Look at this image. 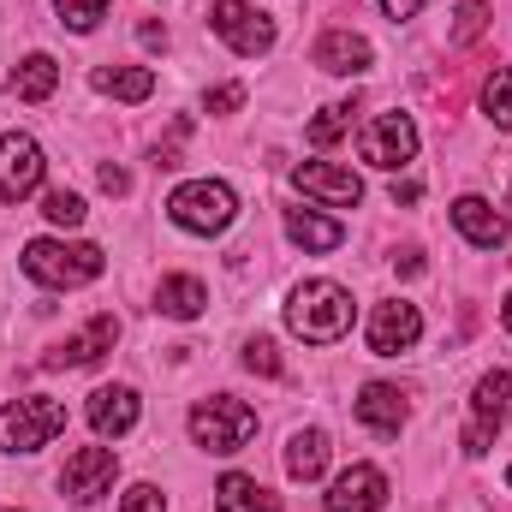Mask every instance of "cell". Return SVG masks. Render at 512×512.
I'll return each instance as SVG.
<instances>
[{
  "label": "cell",
  "instance_id": "obj_7",
  "mask_svg": "<svg viewBox=\"0 0 512 512\" xmlns=\"http://www.w3.org/2000/svg\"><path fill=\"white\" fill-rule=\"evenodd\" d=\"M42 173H48L42 143H36V137H24V131H6V137H0V203L30 197V191L42 185Z\"/></svg>",
  "mask_w": 512,
  "mask_h": 512
},
{
  "label": "cell",
  "instance_id": "obj_8",
  "mask_svg": "<svg viewBox=\"0 0 512 512\" xmlns=\"http://www.w3.org/2000/svg\"><path fill=\"white\" fill-rule=\"evenodd\" d=\"M358 155H364L370 167H382V173L405 167V161L417 155V120H411V114H376V120L364 126V137H358Z\"/></svg>",
  "mask_w": 512,
  "mask_h": 512
},
{
  "label": "cell",
  "instance_id": "obj_18",
  "mask_svg": "<svg viewBox=\"0 0 512 512\" xmlns=\"http://www.w3.org/2000/svg\"><path fill=\"white\" fill-rule=\"evenodd\" d=\"M137 393L131 387H96L90 393V429L96 435H131L137 429Z\"/></svg>",
  "mask_w": 512,
  "mask_h": 512
},
{
  "label": "cell",
  "instance_id": "obj_31",
  "mask_svg": "<svg viewBox=\"0 0 512 512\" xmlns=\"http://www.w3.org/2000/svg\"><path fill=\"white\" fill-rule=\"evenodd\" d=\"M120 512H167V495L155 483H137V489H126V507Z\"/></svg>",
  "mask_w": 512,
  "mask_h": 512
},
{
  "label": "cell",
  "instance_id": "obj_11",
  "mask_svg": "<svg viewBox=\"0 0 512 512\" xmlns=\"http://www.w3.org/2000/svg\"><path fill=\"white\" fill-rule=\"evenodd\" d=\"M417 340H423V310H417V304H405V298L376 304V316H370V352H376V358H399V352H411Z\"/></svg>",
  "mask_w": 512,
  "mask_h": 512
},
{
  "label": "cell",
  "instance_id": "obj_16",
  "mask_svg": "<svg viewBox=\"0 0 512 512\" xmlns=\"http://www.w3.org/2000/svg\"><path fill=\"white\" fill-rule=\"evenodd\" d=\"M453 227H459L477 251L507 245V215H501L495 203H483V197H459V203H453Z\"/></svg>",
  "mask_w": 512,
  "mask_h": 512
},
{
  "label": "cell",
  "instance_id": "obj_22",
  "mask_svg": "<svg viewBox=\"0 0 512 512\" xmlns=\"http://www.w3.org/2000/svg\"><path fill=\"white\" fill-rule=\"evenodd\" d=\"M322 471H328V435L322 429H298L286 441V477L292 483H316Z\"/></svg>",
  "mask_w": 512,
  "mask_h": 512
},
{
  "label": "cell",
  "instance_id": "obj_26",
  "mask_svg": "<svg viewBox=\"0 0 512 512\" xmlns=\"http://www.w3.org/2000/svg\"><path fill=\"white\" fill-rule=\"evenodd\" d=\"M483 114L501 131H512V66H501V72L483 84Z\"/></svg>",
  "mask_w": 512,
  "mask_h": 512
},
{
  "label": "cell",
  "instance_id": "obj_3",
  "mask_svg": "<svg viewBox=\"0 0 512 512\" xmlns=\"http://www.w3.org/2000/svg\"><path fill=\"white\" fill-rule=\"evenodd\" d=\"M108 268L102 245H66V239H30L24 245V274L42 286H90Z\"/></svg>",
  "mask_w": 512,
  "mask_h": 512
},
{
  "label": "cell",
  "instance_id": "obj_36",
  "mask_svg": "<svg viewBox=\"0 0 512 512\" xmlns=\"http://www.w3.org/2000/svg\"><path fill=\"white\" fill-rule=\"evenodd\" d=\"M137 36H143V48H161V42H167V30H161V24H143Z\"/></svg>",
  "mask_w": 512,
  "mask_h": 512
},
{
  "label": "cell",
  "instance_id": "obj_14",
  "mask_svg": "<svg viewBox=\"0 0 512 512\" xmlns=\"http://www.w3.org/2000/svg\"><path fill=\"white\" fill-rule=\"evenodd\" d=\"M387 501V477L376 465H352L328 483V512H382Z\"/></svg>",
  "mask_w": 512,
  "mask_h": 512
},
{
  "label": "cell",
  "instance_id": "obj_35",
  "mask_svg": "<svg viewBox=\"0 0 512 512\" xmlns=\"http://www.w3.org/2000/svg\"><path fill=\"white\" fill-rule=\"evenodd\" d=\"M417 197H423L417 179H399V185H393V209H399V203H417Z\"/></svg>",
  "mask_w": 512,
  "mask_h": 512
},
{
  "label": "cell",
  "instance_id": "obj_38",
  "mask_svg": "<svg viewBox=\"0 0 512 512\" xmlns=\"http://www.w3.org/2000/svg\"><path fill=\"white\" fill-rule=\"evenodd\" d=\"M507 209H512V191H507Z\"/></svg>",
  "mask_w": 512,
  "mask_h": 512
},
{
  "label": "cell",
  "instance_id": "obj_37",
  "mask_svg": "<svg viewBox=\"0 0 512 512\" xmlns=\"http://www.w3.org/2000/svg\"><path fill=\"white\" fill-rule=\"evenodd\" d=\"M501 322H507V334H512V292H507V304H501Z\"/></svg>",
  "mask_w": 512,
  "mask_h": 512
},
{
  "label": "cell",
  "instance_id": "obj_27",
  "mask_svg": "<svg viewBox=\"0 0 512 512\" xmlns=\"http://www.w3.org/2000/svg\"><path fill=\"white\" fill-rule=\"evenodd\" d=\"M54 12H60V24H66V30L90 36V30L108 18V0H54Z\"/></svg>",
  "mask_w": 512,
  "mask_h": 512
},
{
  "label": "cell",
  "instance_id": "obj_5",
  "mask_svg": "<svg viewBox=\"0 0 512 512\" xmlns=\"http://www.w3.org/2000/svg\"><path fill=\"white\" fill-rule=\"evenodd\" d=\"M60 429H66V405H60V399H42V393L12 399V405L0 411V447H6V453H36V447H48Z\"/></svg>",
  "mask_w": 512,
  "mask_h": 512
},
{
  "label": "cell",
  "instance_id": "obj_24",
  "mask_svg": "<svg viewBox=\"0 0 512 512\" xmlns=\"http://www.w3.org/2000/svg\"><path fill=\"white\" fill-rule=\"evenodd\" d=\"M54 84H60L54 54H30V60L12 72V96H18V102H48V96H54Z\"/></svg>",
  "mask_w": 512,
  "mask_h": 512
},
{
  "label": "cell",
  "instance_id": "obj_15",
  "mask_svg": "<svg viewBox=\"0 0 512 512\" xmlns=\"http://www.w3.org/2000/svg\"><path fill=\"white\" fill-rule=\"evenodd\" d=\"M370 60H376V48H370L358 30H328V36L316 42V66L334 72V78H358V72H370Z\"/></svg>",
  "mask_w": 512,
  "mask_h": 512
},
{
  "label": "cell",
  "instance_id": "obj_32",
  "mask_svg": "<svg viewBox=\"0 0 512 512\" xmlns=\"http://www.w3.org/2000/svg\"><path fill=\"white\" fill-rule=\"evenodd\" d=\"M203 108H209V114H233V108H245V84H221V90H209Z\"/></svg>",
  "mask_w": 512,
  "mask_h": 512
},
{
  "label": "cell",
  "instance_id": "obj_9",
  "mask_svg": "<svg viewBox=\"0 0 512 512\" xmlns=\"http://www.w3.org/2000/svg\"><path fill=\"white\" fill-rule=\"evenodd\" d=\"M507 405H512V376L507 370H489L477 393H471V423H465V453H489L495 429L507 423Z\"/></svg>",
  "mask_w": 512,
  "mask_h": 512
},
{
  "label": "cell",
  "instance_id": "obj_2",
  "mask_svg": "<svg viewBox=\"0 0 512 512\" xmlns=\"http://www.w3.org/2000/svg\"><path fill=\"white\" fill-rule=\"evenodd\" d=\"M167 215H173V227H185L197 239H215L239 221V197H233L227 179H191L167 197Z\"/></svg>",
  "mask_w": 512,
  "mask_h": 512
},
{
  "label": "cell",
  "instance_id": "obj_20",
  "mask_svg": "<svg viewBox=\"0 0 512 512\" xmlns=\"http://www.w3.org/2000/svg\"><path fill=\"white\" fill-rule=\"evenodd\" d=\"M215 507L221 512H280V495H268L256 477L245 471H227L221 483H215Z\"/></svg>",
  "mask_w": 512,
  "mask_h": 512
},
{
  "label": "cell",
  "instance_id": "obj_29",
  "mask_svg": "<svg viewBox=\"0 0 512 512\" xmlns=\"http://www.w3.org/2000/svg\"><path fill=\"white\" fill-rule=\"evenodd\" d=\"M42 215H48L54 227H84V215H90V209H84V197H78V191H48V197H42Z\"/></svg>",
  "mask_w": 512,
  "mask_h": 512
},
{
  "label": "cell",
  "instance_id": "obj_33",
  "mask_svg": "<svg viewBox=\"0 0 512 512\" xmlns=\"http://www.w3.org/2000/svg\"><path fill=\"white\" fill-rule=\"evenodd\" d=\"M102 191L126 197V191H131V173H126V167H102Z\"/></svg>",
  "mask_w": 512,
  "mask_h": 512
},
{
  "label": "cell",
  "instance_id": "obj_1",
  "mask_svg": "<svg viewBox=\"0 0 512 512\" xmlns=\"http://www.w3.org/2000/svg\"><path fill=\"white\" fill-rule=\"evenodd\" d=\"M286 328H292L304 346H334V340H346V328H352V292L334 286V280H304V286H292V298H286Z\"/></svg>",
  "mask_w": 512,
  "mask_h": 512
},
{
  "label": "cell",
  "instance_id": "obj_39",
  "mask_svg": "<svg viewBox=\"0 0 512 512\" xmlns=\"http://www.w3.org/2000/svg\"><path fill=\"white\" fill-rule=\"evenodd\" d=\"M507 483H512V471H507Z\"/></svg>",
  "mask_w": 512,
  "mask_h": 512
},
{
  "label": "cell",
  "instance_id": "obj_25",
  "mask_svg": "<svg viewBox=\"0 0 512 512\" xmlns=\"http://www.w3.org/2000/svg\"><path fill=\"white\" fill-rule=\"evenodd\" d=\"M352 114H358V102H328V108L310 120V131H304V137H310L316 149H328L334 137H346V131H352Z\"/></svg>",
  "mask_w": 512,
  "mask_h": 512
},
{
  "label": "cell",
  "instance_id": "obj_28",
  "mask_svg": "<svg viewBox=\"0 0 512 512\" xmlns=\"http://www.w3.org/2000/svg\"><path fill=\"white\" fill-rule=\"evenodd\" d=\"M483 24H489V6H483V0H465V6L453 12V36H447V42H453V48H471V42L483 36Z\"/></svg>",
  "mask_w": 512,
  "mask_h": 512
},
{
  "label": "cell",
  "instance_id": "obj_19",
  "mask_svg": "<svg viewBox=\"0 0 512 512\" xmlns=\"http://www.w3.org/2000/svg\"><path fill=\"white\" fill-rule=\"evenodd\" d=\"M155 310L173 316V322H197V316L209 310V286H203L197 274H167V280L155 286Z\"/></svg>",
  "mask_w": 512,
  "mask_h": 512
},
{
  "label": "cell",
  "instance_id": "obj_13",
  "mask_svg": "<svg viewBox=\"0 0 512 512\" xmlns=\"http://www.w3.org/2000/svg\"><path fill=\"white\" fill-rule=\"evenodd\" d=\"M114 340H120V322H114V316H96V322H84L66 346L48 352V370H90L102 352H114Z\"/></svg>",
  "mask_w": 512,
  "mask_h": 512
},
{
  "label": "cell",
  "instance_id": "obj_34",
  "mask_svg": "<svg viewBox=\"0 0 512 512\" xmlns=\"http://www.w3.org/2000/svg\"><path fill=\"white\" fill-rule=\"evenodd\" d=\"M382 12L399 24V18H417V12H423V0H382Z\"/></svg>",
  "mask_w": 512,
  "mask_h": 512
},
{
  "label": "cell",
  "instance_id": "obj_21",
  "mask_svg": "<svg viewBox=\"0 0 512 512\" xmlns=\"http://www.w3.org/2000/svg\"><path fill=\"white\" fill-rule=\"evenodd\" d=\"M286 239H292L298 251H340V245H346V227H340V221H328V215L292 209V215H286Z\"/></svg>",
  "mask_w": 512,
  "mask_h": 512
},
{
  "label": "cell",
  "instance_id": "obj_10",
  "mask_svg": "<svg viewBox=\"0 0 512 512\" xmlns=\"http://www.w3.org/2000/svg\"><path fill=\"white\" fill-rule=\"evenodd\" d=\"M114 477H120L114 447H78V453L66 459V471H60V489H66L78 507H90L96 495H108V489H114Z\"/></svg>",
  "mask_w": 512,
  "mask_h": 512
},
{
  "label": "cell",
  "instance_id": "obj_17",
  "mask_svg": "<svg viewBox=\"0 0 512 512\" xmlns=\"http://www.w3.org/2000/svg\"><path fill=\"white\" fill-rule=\"evenodd\" d=\"M405 417H411V405H405V393H399L393 382H370L364 393H358V423H364V429H376V435H399Z\"/></svg>",
  "mask_w": 512,
  "mask_h": 512
},
{
  "label": "cell",
  "instance_id": "obj_30",
  "mask_svg": "<svg viewBox=\"0 0 512 512\" xmlns=\"http://www.w3.org/2000/svg\"><path fill=\"white\" fill-rule=\"evenodd\" d=\"M245 370H256V376H280V370H286L280 352H274V340H251V346H245Z\"/></svg>",
  "mask_w": 512,
  "mask_h": 512
},
{
  "label": "cell",
  "instance_id": "obj_4",
  "mask_svg": "<svg viewBox=\"0 0 512 512\" xmlns=\"http://www.w3.org/2000/svg\"><path fill=\"white\" fill-rule=\"evenodd\" d=\"M251 435H256V411L233 393H215V399H203L191 411V441L203 453H239Z\"/></svg>",
  "mask_w": 512,
  "mask_h": 512
},
{
  "label": "cell",
  "instance_id": "obj_6",
  "mask_svg": "<svg viewBox=\"0 0 512 512\" xmlns=\"http://www.w3.org/2000/svg\"><path fill=\"white\" fill-rule=\"evenodd\" d=\"M209 30H215L233 54H245V60H256V54L274 48V18L256 12L251 0H215V6H209Z\"/></svg>",
  "mask_w": 512,
  "mask_h": 512
},
{
  "label": "cell",
  "instance_id": "obj_12",
  "mask_svg": "<svg viewBox=\"0 0 512 512\" xmlns=\"http://www.w3.org/2000/svg\"><path fill=\"white\" fill-rule=\"evenodd\" d=\"M292 185H298L304 197H322L328 209H358V203H364V179H358L352 167L304 161V167H292Z\"/></svg>",
  "mask_w": 512,
  "mask_h": 512
},
{
  "label": "cell",
  "instance_id": "obj_23",
  "mask_svg": "<svg viewBox=\"0 0 512 512\" xmlns=\"http://www.w3.org/2000/svg\"><path fill=\"white\" fill-rule=\"evenodd\" d=\"M90 84H96L102 96H114V102H143V96H155V72H149V66H96Z\"/></svg>",
  "mask_w": 512,
  "mask_h": 512
}]
</instances>
